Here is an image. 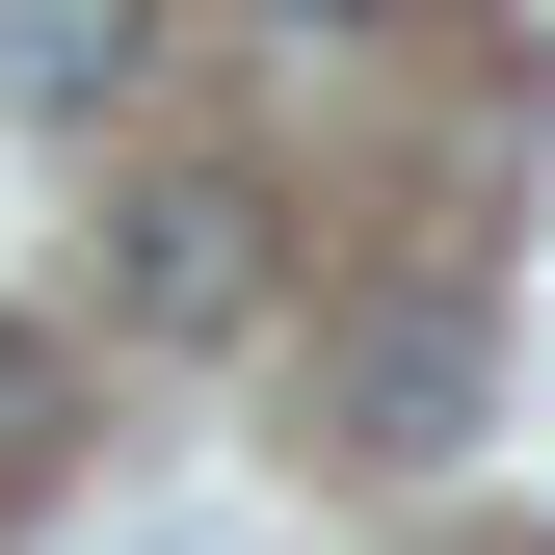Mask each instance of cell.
<instances>
[{"label":"cell","mask_w":555,"mask_h":555,"mask_svg":"<svg viewBox=\"0 0 555 555\" xmlns=\"http://www.w3.org/2000/svg\"><path fill=\"white\" fill-rule=\"evenodd\" d=\"M264 292H292V212H264V185H132L106 212V318L132 344H238Z\"/></svg>","instance_id":"obj_1"},{"label":"cell","mask_w":555,"mask_h":555,"mask_svg":"<svg viewBox=\"0 0 555 555\" xmlns=\"http://www.w3.org/2000/svg\"><path fill=\"white\" fill-rule=\"evenodd\" d=\"M264 27H371V0H264Z\"/></svg>","instance_id":"obj_4"},{"label":"cell","mask_w":555,"mask_h":555,"mask_svg":"<svg viewBox=\"0 0 555 555\" xmlns=\"http://www.w3.org/2000/svg\"><path fill=\"white\" fill-rule=\"evenodd\" d=\"M132 53H159L132 0H0V106H27V132H106V106H132Z\"/></svg>","instance_id":"obj_2"},{"label":"cell","mask_w":555,"mask_h":555,"mask_svg":"<svg viewBox=\"0 0 555 555\" xmlns=\"http://www.w3.org/2000/svg\"><path fill=\"white\" fill-rule=\"evenodd\" d=\"M450 397H476V318L424 292V318H371V344H344V424H371V450H424L450 424Z\"/></svg>","instance_id":"obj_3"}]
</instances>
